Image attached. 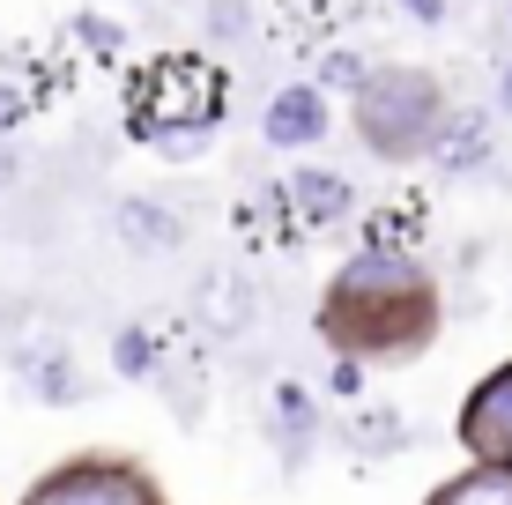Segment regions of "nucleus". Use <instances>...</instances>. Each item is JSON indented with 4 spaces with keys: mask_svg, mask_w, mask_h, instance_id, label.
Returning a JSON list of instances; mask_svg holds the SVG:
<instances>
[{
    "mask_svg": "<svg viewBox=\"0 0 512 505\" xmlns=\"http://www.w3.org/2000/svg\"><path fill=\"white\" fill-rule=\"evenodd\" d=\"M320 335L342 357H416L438 335V290L431 275L409 268L394 253H364L334 275L327 305H320Z\"/></svg>",
    "mask_w": 512,
    "mask_h": 505,
    "instance_id": "obj_1",
    "label": "nucleus"
},
{
    "mask_svg": "<svg viewBox=\"0 0 512 505\" xmlns=\"http://www.w3.org/2000/svg\"><path fill=\"white\" fill-rule=\"evenodd\" d=\"M438 127V82L423 67H379L357 90V134L379 156H416Z\"/></svg>",
    "mask_w": 512,
    "mask_h": 505,
    "instance_id": "obj_2",
    "label": "nucleus"
},
{
    "mask_svg": "<svg viewBox=\"0 0 512 505\" xmlns=\"http://www.w3.org/2000/svg\"><path fill=\"white\" fill-rule=\"evenodd\" d=\"M23 505H164V491L149 483V468H141V461H119V454H75V461L52 468V476L30 483Z\"/></svg>",
    "mask_w": 512,
    "mask_h": 505,
    "instance_id": "obj_3",
    "label": "nucleus"
},
{
    "mask_svg": "<svg viewBox=\"0 0 512 505\" xmlns=\"http://www.w3.org/2000/svg\"><path fill=\"white\" fill-rule=\"evenodd\" d=\"M461 446L475 468L512 476V364H498L490 379H475L461 402Z\"/></svg>",
    "mask_w": 512,
    "mask_h": 505,
    "instance_id": "obj_4",
    "label": "nucleus"
},
{
    "mask_svg": "<svg viewBox=\"0 0 512 505\" xmlns=\"http://www.w3.org/2000/svg\"><path fill=\"white\" fill-rule=\"evenodd\" d=\"M423 505H512V476H498V468H468V476L438 483Z\"/></svg>",
    "mask_w": 512,
    "mask_h": 505,
    "instance_id": "obj_5",
    "label": "nucleus"
},
{
    "mask_svg": "<svg viewBox=\"0 0 512 505\" xmlns=\"http://www.w3.org/2000/svg\"><path fill=\"white\" fill-rule=\"evenodd\" d=\"M327 119H320V97L312 90H290V97H275V119H268V134L275 142H312Z\"/></svg>",
    "mask_w": 512,
    "mask_h": 505,
    "instance_id": "obj_6",
    "label": "nucleus"
}]
</instances>
